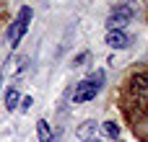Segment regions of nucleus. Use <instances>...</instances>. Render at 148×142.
I'll return each instance as SVG.
<instances>
[{
	"label": "nucleus",
	"mask_w": 148,
	"mask_h": 142,
	"mask_svg": "<svg viewBox=\"0 0 148 142\" xmlns=\"http://www.w3.org/2000/svg\"><path fill=\"white\" fill-rule=\"evenodd\" d=\"M130 91L143 106H148V72H140L130 80Z\"/></svg>",
	"instance_id": "nucleus-4"
},
{
	"label": "nucleus",
	"mask_w": 148,
	"mask_h": 142,
	"mask_svg": "<svg viewBox=\"0 0 148 142\" xmlns=\"http://www.w3.org/2000/svg\"><path fill=\"white\" fill-rule=\"evenodd\" d=\"M101 127H104V135H107V137H117V135H120V127H117L114 122H107V124H101Z\"/></svg>",
	"instance_id": "nucleus-9"
},
{
	"label": "nucleus",
	"mask_w": 148,
	"mask_h": 142,
	"mask_svg": "<svg viewBox=\"0 0 148 142\" xmlns=\"http://www.w3.org/2000/svg\"><path fill=\"white\" fill-rule=\"evenodd\" d=\"M130 18H133V5L125 0V3H120V5L112 8V13L107 18V26H109V31H122L130 23Z\"/></svg>",
	"instance_id": "nucleus-2"
},
{
	"label": "nucleus",
	"mask_w": 148,
	"mask_h": 142,
	"mask_svg": "<svg viewBox=\"0 0 148 142\" xmlns=\"http://www.w3.org/2000/svg\"><path fill=\"white\" fill-rule=\"evenodd\" d=\"M36 135H39V142H52V127L44 119H39L36 122Z\"/></svg>",
	"instance_id": "nucleus-7"
},
{
	"label": "nucleus",
	"mask_w": 148,
	"mask_h": 142,
	"mask_svg": "<svg viewBox=\"0 0 148 142\" xmlns=\"http://www.w3.org/2000/svg\"><path fill=\"white\" fill-rule=\"evenodd\" d=\"M29 21H31V8H21L18 16H16V21H13V26H10V31H8L10 47H16V44L21 41V36H23L26 28H29Z\"/></svg>",
	"instance_id": "nucleus-3"
},
{
	"label": "nucleus",
	"mask_w": 148,
	"mask_h": 142,
	"mask_svg": "<svg viewBox=\"0 0 148 142\" xmlns=\"http://www.w3.org/2000/svg\"><path fill=\"white\" fill-rule=\"evenodd\" d=\"M96 132H99V124L88 119V122H83V124L75 129V137L83 140V142H96Z\"/></svg>",
	"instance_id": "nucleus-5"
},
{
	"label": "nucleus",
	"mask_w": 148,
	"mask_h": 142,
	"mask_svg": "<svg viewBox=\"0 0 148 142\" xmlns=\"http://www.w3.org/2000/svg\"><path fill=\"white\" fill-rule=\"evenodd\" d=\"M101 85H104V72H101V70H96L91 78H86V80H81V83L75 85V91H73V103L94 101V98L99 96Z\"/></svg>",
	"instance_id": "nucleus-1"
},
{
	"label": "nucleus",
	"mask_w": 148,
	"mask_h": 142,
	"mask_svg": "<svg viewBox=\"0 0 148 142\" xmlns=\"http://www.w3.org/2000/svg\"><path fill=\"white\" fill-rule=\"evenodd\" d=\"M107 44H109L112 49H125V47H127L125 31H107Z\"/></svg>",
	"instance_id": "nucleus-6"
},
{
	"label": "nucleus",
	"mask_w": 148,
	"mask_h": 142,
	"mask_svg": "<svg viewBox=\"0 0 148 142\" xmlns=\"http://www.w3.org/2000/svg\"><path fill=\"white\" fill-rule=\"evenodd\" d=\"M5 106H8L10 111L18 106V91H16V88H8V93H5Z\"/></svg>",
	"instance_id": "nucleus-8"
}]
</instances>
